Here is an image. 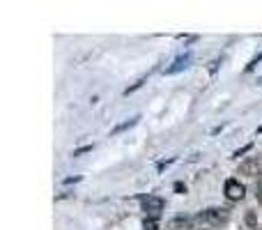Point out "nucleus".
Returning a JSON list of instances; mask_svg holds the SVG:
<instances>
[{
	"mask_svg": "<svg viewBox=\"0 0 262 230\" xmlns=\"http://www.w3.org/2000/svg\"><path fill=\"white\" fill-rule=\"evenodd\" d=\"M230 212L223 207H212L193 216V230H216L223 223H228Z\"/></svg>",
	"mask_w": 262,
	"mask_h": 230,
	"instance_id": "f257e3e1",
	"label": "nucleus"
},
{
	"mask_svg": "<svg viewBox=\"0 0 262 230\" xmlns=\"http://www.w3.org/2000/svg\"><path fill=\"white\" fill-rule=\"evenodd\" d=\"M141 207H143V212H145V219H159L166 207V203L161 196H143Z\"/></svg>",
	"mask_w": 262,
	"mask_h": 230,
	"instance_id": "f03ea898",
	"label": "nucleus"
},
{
	"mask_svg": "<svg viewBox=\"0 0 262 230\" xmlns=\"http://www.w3.org/2000/svg\"><path fill=\"white\" fill-rule=\"evenodd\" d=\"M191 65H193V53H191V51H184V53L177 55V58H175V60L166 67L164 74H166V76H175V74H180V71L189 69Z\"/></svg>",
	"mask_w": 262,
	"mask_h": 230,
	"instance_id": "7ed1b4c3",
	"label": "nucleus"
},
{
	"mask_svg": "<svg viewBox=\"0 0 262 230\" xmlns=\"http://www.w3.org/2000/svg\"><path fill=\"white\" fill-rule=\"evenodd\" d=\"M223 193L225 198H230V200H241V198L246 196V186L241 184L237 177H228L223 184Z\"/></svg>",
	"mask_w": 262,
	"mask_h": 230,
	"instance_id": "20e7f679",
	"label": "nucleus"
},
{
	"mask_svg": "<svg viewBox=\"0 0 262 230\" xmlns=\"http://www.w3.org/2000/svg\"><path fill=\"white\" fill-rule=\"evenodd\" d=\"M239 170L244 173V175H257V173L262 170V166H260V161H257V157H255V159L244 161V164L239 166Z\"/></svg>",
	"mask_w": 262,
	"mask_h": 230,
	"instance_id": "39448f33",
	"label": "nucleus"
},
{
	"mask_svg": "<svg viewBox=\"0 0 262 230\" xmlns=\"http://www.w3.org/2000/svg\"><path fill=\"white\" fill-rule=\"evenodd\" d=\"M138 120H141V115H134L131 120H124V122H120V125L115 127L113 132H110V136H117V134L126 132V129H131V127H136V125H138Z\"/></svg>",
	"mask_w": 262,
	"mask_h": 230,
	"instance_id": "423d86ee",
	"label": "nucleus"
},
{
	"mask_svg": "<svg viewBox=\"0 0 262 230\" xmlns=\"http://www.w3.org/2000/svg\"><path fill=\"white\" fill-rule=\"evenodd\" d=\"M143 230H159V221L157 219H145L143 221Z\"/></svg>",
	"mask_w": 262,
	"mask_h": 230,
	"instance_id": "0eeeda50",
	"label": "nucleus"
},
{
	"mask_svg": "<svg viewBox=\"0 0 262 230\" xmlns=\"http://www.w3.org/2000/svg\"><path fill=\"white\" fill-rule=\"evenodd\" d=\"M251 150H253V143H248V145H244V148H239L235 154H232V159H239V157H244V154H246V152H251Z\"/></svg>",
	"mask_w": 262,
	"mask_h": 230,
	"instance_id": "6e6552de",
	"label": "nucleus"
},
{
	"mask_svg": "<svg viewBox=\"0 0 262 230\" xmlns=\"http://www.w3.org/2000/svg\"><path fill=\"white\" fill-rule=\"evenodd\" d=\"M92 150H94V145H83V148L74 150V154H71V157H81V154H87V152H92Z\"/></svg>",
	"mask_w": 262,
	"mask_h": 230,
	"instance_id": "1a4fd4ad",
	"label": "nucleus"
},
{
	"mask_svg": "<svg viewBox=\"0 0 262 230\" xmlns=\"http://www.w3.org/2000/svg\"><path fill=\"white\" fill-rule=\"evenodd\" d=\"M170 164H175V157H170V159H164V161H159V164H157V170H159V173H161V170H164V168H168Z\"/></svg>",
	"mask_w": 262,
	"mask_h": 230,
	"instance_id": "9d476101",
	"label": "nucleus"
},
{
	"mask_svg": "<svg viewBox=\"0 0 262 230\" xmlns=\"http://www.w3.org/2000/svg\"><path fill=\"white\" fill-rule=\"evenodd\" d=\"M260 62H262V53H260V55H257V58H253V60H251V62H248V67H246V71H253V69H255V67H257V65H260Z\"/></svg>",
	"mask_w": 262,
	"mask_h": 230,
	"instance_id": "9b49d317",
	"label": "nucleus"
},
{
	"mask_svg": "<svg viewBox=\"0 0 262 230\" xmlns=\"http://www.w3.org/2000/svg\"><path fill=\"white\" fill-rule=\"evenodd\" d=\"M255 198H257V203L262 205V182H257V186H255Z\"/></svg>",
	"mask_w": 262,
	"mask_h": 230,
	"instance_id": "f8f14e48",
	"label": "nucleus"
},
{
	"mask_svg": "<svg viewBox=\"0 0 262 230\" xmlns=\"http://www.w3.org/2000/svg\"><path fill=\"white\" fill-rule=\"evenodd\" d=\"M175 191H177V193H186V184H182V182H175Z\"/></svg>",
	"mask_w": 262,
	"mask_h": 230,
	"instance_id": "ddd939ff",
	"label": "nucleus"
},
{
	"mask_svg": "<svg viewBox=\"0 0 262 230\" xmlns=\"http://www.w3.org/2000/svg\"><path fill=\"white\" fill-rule=\"evenodd\" d=\"M74 182H81V177H67V180H65V184H74Z\"/></svg>",
	"mask_w": 262,
	"mask_h": 230,
	"instance_id": "4468645a",
	"label": "nucleus"
},
{
	"mask_svg": "<svg viewBox=\"0 0 262 230\" xmlns=\"http://www.w3.org/2000/svg\"><path fill=\"white\" fill-rule=\"evenodd\" d=\"M255 230H262V228H255Z\"/></svg>",
	"mask_w": 262,
	"mask_h": 230,
	"instance_id": "2eb2a0df",
	"label": "nucleus"
}]
</instances>
